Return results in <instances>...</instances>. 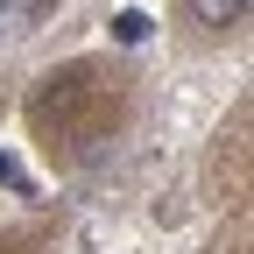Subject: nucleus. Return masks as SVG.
I'll return each instance as SVG.
<instances>
[{
  "mask_svg": "<svg viewBox=\"0 0 254 254\" xmlns=\"http://www.w3.org/2000/svg\"><path fill=\"white\" fill-rule=\"evenodd\" d=\"M190 21L212 28V36H226V28L247 21V0H190Z\"/></svg>",
  "mask_w": 254,
  "mask_h": 254,
  "instance_id": "obj_1",
  "label": "nucleus"
},
{
  "mask_svg": "<svg viewBox=\"0 0 254 254\" xmlns=\"http://www.w3.org/2000/svg\"><path fill=\"white\" fill-rule=\"evenodd\" d=\"M113 36H120V43H148V14H134V7L113 14Z\"/></svg>",
  "mask_w": 254,
  "mask_h": 254,
  "instance_id": "obj_2",
  "label": "nucleus"
}]
</instances>
